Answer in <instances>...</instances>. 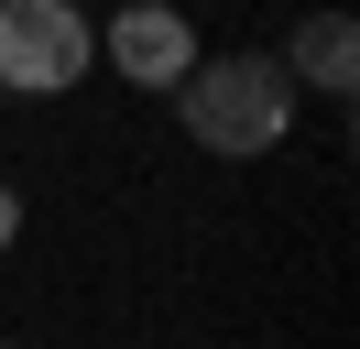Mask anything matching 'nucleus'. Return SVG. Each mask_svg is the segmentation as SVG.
<instances>
[{"instance_id": "f03ea898", "label": "nucleus", "mask_w": 360, "mask_h": 349, "mask_svg": "<svg viewBox=\"0 0 360 349\" xmlns=\"http://www.w3.org/2000/svg\"><path fill=\"white\" fill-rule=\"evenodd\" d=\"M98 65V22L77 0H0V99H66Z\"/></svg>"}, {"instance_id": "20e7f679", "label": "nucleus", "mask_w": 360, "mask_h": 349, "mask_svg": "<svg viewBox=\"0 0 360 349\" xmlns=\"http://www.w3.org/2000/svg\"><path fill=\"white\" fill-rule=\"evenodd\" d=\"M295 87H316L328 109H349V87H360V22L349 11H316V22H295V55H273Z\"/></svg>"}, {"instance_id": "f257e3e1", "label": "nucleus", "mask_w": 360, "mask_h": 349, "mask_svg": "<svg viewBox=\"0 0 360 349\" xmlns=\"http://www.w3.org/2000/svg\"><path fill=\"white\" fill-rule=\"evenodd\" d=\"M175 120H186V142L219 153V164H262L295 131V77L273 55H197V77L175 87Z\"/></svg>"}, {"instance_id": "39448f33", "label": "nucleus", "mask_w": 360, "mask_h": 349, "mask_svg": "<svg viewBox=\"0 0 360 349\" xmlns=\"http://www.w3.org/2000/svg\"><path fill=\"white\" fill-rule=\"evenodd\" d=\"M22 240V186H0V251Z\"/></svg>"}, {"instance_id": "423d86ee", "label": "nucleus", "mask_w": 360, "mask_h": 349, "mask_svg": "<svg viewBox=\"0 0 360 349\" xmlns=\"http://www.w3.org/2000/svg\"><path fill=\"white\" fill-rule=\"evenodd\" d=\"M0 349H22V338H0Z\"/></svg>"}, {"instance_id": "7ed1b4c3", "label": "nucleus", "mask_w": 360, "mask_h": 349, "mask_svg": "<svg viewBox=\"0 0 360 349\" xmlns=\"http://www.w3.org/2000/svg\"><path fill=\"white\" fill-rule=\"evenodd\" d=\"M197 22L175 11V0H120L110 22H98V65H110L120 87H153V99H175L186 77H197Z\"/></svg>"}]
</instances>
